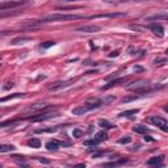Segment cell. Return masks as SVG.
Listing matches in <instances>:
<instances>
[{"label":"cell","instance_id":"6da1fadb","mask_svg":"<svg viewBox=\"0 0 168 168\" xmlns=\"http://www.w3.org/2000/svg\"><path fill=\"white\" fill-rule=\"evenodd\" d=\"M79 19H84L82 14H63V13H53V14H46L40 20H33L28 23V26H37L41 24L46 23H55V21H69V20H79Z\"/></svg>","mask_w":168,"mask_h":168},{"label":"cell","instance_id":"7a4b0ae2","mask_svg":"<svg viewBox=\"0 0 168 168\" xmlns=\"http://www.w3.org/2000/svg\"><path fill=\"white\" fill-rule=\"evenodd\" d=\"M58 113L57 112H43V113L40 114H36L33 117H28V120H30L32 122H41V121H46V120H50V118H54L57 117Z\"/></svg>","mask_w":168,"mask_h":168},{"label":"cell","instance_id":"3957f363","mask_svg":"<svg viewBox=\"0 0 168 168\" xmlns=\"http://www.w3.org/2000/svg\"><path fill=\"white\" fill-rule=\"evenodd\" d=\"M148 121H150L151 123H154L155 126H158V128L160 129V130L163 131H168V123H167V120L165 118H163V117H159V116H152L148 118Z\"/></svg>","mask_w":168,"mask_h":168},{"label":"cell","instance_id":"277c9868","mask_svg":"<svg viewBox=\"0 0 168 168\" xmlns=\"http://www.w3.org/2000/svg\"><path fill=\"white\" fill-rule=\"evenodd\" d=\"M122 16H126V13H123V12H113V13L93 14V16H89L88 19H116V17H122Z\"/></svg>","mask_w":168,"mask_h":168},{"label":"cell","instance_id":"5b68a950","mask_svg":"<svg viewBox=\"0 0 168 168\" xmlns=\"http://www.w3.org/2000/svg\"><path fill=\"white\" fill-rule=\"evenodd\" d=\"M24 4H28V0H23V1H5V3H0V11H4V9H11L14 7H20Z\"/></svg>","mask_w":168,"mask_h":168},{"label":"cell","instance_id":"8992f818","mask_svg":"<svg viewBox=\"0 0 168 168\" xmlns=\"http://www.w3.org/2000/svg\"><path fill=\"white\" fill-rule=\"evenodd\" d=\"M49 108V104L45 103V101H40V103H36L33 105L28 106L25 109V112H38V110H45V109Z\"/></svg>","mask_w":168,"mask_h":168},{"label":"cell","instance_id":"52a82bcc","mask_svg":"<svg viewBox=\"0 0 168 168\" xmlns=\"http://www.w3.org/2000/svg\"><path fill=\"white\" fill-rule=\"evenodd\" d=\"M71 80H69V82H63V80H59V82H55L53 86L49 87V91H51V92H55V91H59V89H63L66 88V87H69L70 84H71Z\"/></svg>","mask_w":168,"mask_h":168},{"label":"cell","instance_id":"ba28073f","mask_svg":"<svg viewBox=\"0 0 168 168\" xmlns=\"http://www.w3.org/2000/svg\"><path fill=\"white\" fill-rule=\"evenodd\" d=\"M100 30H101V28L97 25H84L76 28V32H82V33H97Z\"/></svg>","mask_w":168,"mask_h":168},{"label":"cell","instance_id":"9c48e42d","mask_svg":"<svg viewBox=\"0 0 168 168\" xmlns=\"http://www.w3.org/2000/svg\"><path fill=\"white\" fill-rule=\"evenodd\" d=\"M69 143H64V142H58V141H49L47 143H46V148H47L49 151H57L58 148H59V146H67Z\"/></svg>","mask_w":168,"mask_h":168},{"label":"cell","instance_id":"30bf717a","mask_svg":"<svg viewBox=\"0 0 168 168\" xmlns=\"http://www.w3.org/2000/svg\"><path fill=\"white\" fill-rule=\"evenodd\" d=\"M150 29L152 30V33H154L155 36H158L159 38L164 37V29H163V26H160V25H151Z\"/></svg>","mask_w":168,"mask_h":168},{"label":"cell","instance_id":"8fae6325","mask_svg":"<svg viewBox=\"0 0 168 168\" xmlns=\"http://www.w3.org/2000/svg\"><path fill=\"white\" fill-rule=\"evenodd\" d=\"M163 159H164V156H152L150 158V159L147 160V165H160L163 163Z\"/></svg>","mask_w":168,"mask_h":168},{"label":"cell","instance_id":"7c38bea8","mask_svg":"<svg viewBox=\"0 0 168 168\" xmlns=\"http://www.w3.org/2000/svg\"><path fill=\"white\" fill-rule=\"evenodd\" d=\"M125 77H118V79H114V80H112V82H109L106 86H104L103 88V91H105V89H109V88H112V87H114V86H117V84H120V83H122V82H125Z\"/></svg>","mask_w":168,"mask_h":168},{"label":"cell","instance_id":"4fadbf2b","mask_svg":"<svg viewBox=\"0 0 168 168\" xmlns=\"http://www.w3.org/2000/svg\"><path fill=\"white\" fill-rule=\"evenodd\" d=\"M139 113V109H130V110H125V112H121L118 116L120 117H126V118H131L134 117L135 114Z\"/></svg>","mask_w":168,"mask_h":168},{"label":"cell","instance_id":"5bb4252c","mask_svg":"<svg viewBox=\"0 0 168 168\" xmlns=\"http://www.w3.org/2000/svg\"><path fill=\"white\" fill-rule=\"evenodd\" d=\"M16 147L13 145H5V143H0V154L3 152H11V151H14Z\"/></svg>","mask_w":168,"mask_h":168},{"label":"cell","instance_id":"9a60e30c","mask_svg":"<svg viewBox=\"0 0 168 168\" xmlns=\"http://www.w3.org/2000/svg\"><path fill=\"white\" fill-rule=\"evenodd\" d=\"M24 96H25V93H13V95H9V96L1 97L0 99V103H4V101H8V100H12V99H21Z\"/></svg>","mask_w":168,"mask_h":168},{"label":"cell","instance_id":"2e32d148","mask_svg":"<svg viewBox=\"0 0 168 168\" xmlns=\"http://www.w3.org/2000/svg\"><path fill=\"white\" fill-rule=\"evenodd\" d=\"M32 41L30 37H19V38H13L11 41V45H19V43H25V42H29Z\"/></svg>","mask_w":168,"mask_h":168},{"label":"cell","instance_id":"e0dca14e","mask_svg":"<svg viewBox=\"0 0 168 168\" xmlns=\"http://www.w3.org/2000/svg\"><path fill=\"white\" fill-rule=\"evenodd\" d=\"M100 141L97 138H93V139H88V141H84L83 146H86V147H95V146H99L100 145Z\"/></svg>","mask_w":168,"mask_h":168},{"label":"cell","instance_id":"ac0fdd59","mask_svg":"<svg viewBox=\"0 0 168 168\" xmlns=\"http://www.w3.org/2000/svg\"><path fill=\"white\" fill-rule=\"evenodd\" d=\"M99 126L103 129H114L116 128V125H113V123H110L109 121L106 120H99Z\"/></svg>","mask_w":168,"mask_h":168},{"label":"cell","instance_id":"d6986e66","mask_svg":"<svg viewBox=\"0 0 168 168\" xmlns=\"http://www.w3.org/2000/svg\"><path fill=\"white\" fill-rule=\"evenodd\" d=\"M59 129V126H54V128H47V129H37V130H34V133L37 134H41V133H55V131Z\"/></svg>","mask_w":168,"mask_h":168},{"label":"cell","instance_id":"ffe728a7","mask_svg":"<svg viewBox=\"0 0 168 168\" xmlns=\"http://www.w3.org/2000/svg\"><path fill=\"white\" fill-rule=\"evenodd\" d=\"M147 130H148L147 126H145V125H137L133 128L134 133H138V134H145V133H147Z\"/></svg>","mask_w":168,"mask_h":168},{"label":"cell","instance_id":"44dd1931","mask_svg":"<svg viewBox=\"0 0 168 168\" xmlns=\"http://www.w3.org/2000/svg\"><path fill=\"white\" fill-rule=\"evenodd\" d=\"M28 145L33 148H40L41 147V141L38 139V138H32V139L28 142Z\"/></svg>","mask_w":168,"mask_h":168},{"label":"cell","instance_id":"7402d4cb","mask_svg":"<svg viewBox=\"0 0 168 168\" xmlns=\"http://www.w3.org/2000/svg\"><path fill=\"white\" fill-rule=\"evenodd\" d=\"M147 20H163V21H165L167 20V14L165 13H162V14H155V16H152V17H148Z\"/></svg>","mask_w":168,"mask_h":168},{"label":"cell","instance_id":"603a6c76","mask_svg":"<svg viewBox=\"0 0 168 168\" xmlns=\"http://www.w3.org/2000/svg\"><path fill=\"white\" fill-rule=\"evenodd\" d=\"M95 138H97L100 142H103V141H105L106 138H108V135H106L105 131H100V133H97L96 135H95Z\"/></svg>","mask_w":168,"mask_h":168},{"label":"cell","instance_id":"cb8c5ba5","mask_svg":"<svg viewBox=\"0 0 168 168\" xmlns=\"http://www.w3.org/2000/svg\"><path fill=\"white\" fill-rule=\"evenodd\" d=\"M130 142H131V138L129 137V135H125V137L118 139V143H120V145H126V143H130Z\"/></svg>","mask_w":168,"mask_h":168},{"label":"cell","instance_id":"d4e9b609","mask_svg":"<svg viewBox=\"0 0 168 168\" xmlns=\"http://www.w3.org/2000/svg\"><path fill=\"white\" fill-rule=\"evenodd\" d=\"M125 163H128V159H121V160H118V162L106 163V164H104V165H106V167H109V165H120V164H125Z\"/></svg>","mask_w":168,"mask_h":168},{"label":"cell","instance_id":"484cf974","mask_svg":"<svg viewBox=\"0 0 168 168\" xmlns=\"http://www.w3.org/2000/svg\"><path fill=\"white\" fill-rule=\"evenodd\" d=\"M72 137H74V138L83 137V131L80 130V129H74V130H72Z\"/></svg>","mask_w":168,"mask_h":168},{"label":"cell","instance_id":"4316f807","mask_svg":"<svg viewBox=\"0 0 168 168\" xmlns=\"http://www.w3.org/2000/svg\"><path fill=\"white\" fill-rule=\"evenodd\" d=\"M55 42L54 41H47V42H43L42 45H41V49H49V47H51V46H54Z\"/></svg>","mask_w":168,"mask_h":168},{"label":"cell","instance_id":"83f0119b","mask_svg":"<svg viewBox=\"0 0 168 168\" xmlns=\"http://www.w3.org/2000/svg\"><path fill=\"white\" fill-rule=\"evenodd\" d=\"M114 99H116V97H114V96H108V97H106L105 100H103V104H105V105H108V104H109V103H112V101H113Z\"/></svg>","mask_w":168,"mask_h":168},{"label":"cell","instance_id":"f1b7e54d","mask_svg":"<svg viewBox=\"0 0 168 168\" xmlns=\"http://www.w3.org/2000/svg\"><path fill=\"white\" fill-rule=\"evenodd\" d=\"M167 59H160V60H155V66H164Z\"/></svg>","mask_w":168,"mask_h":168},{"label":"cell","instance_id":"f546056e","mask_svg":"<svg viewBox=\"0 0 168 168\" xmlns=\"http://www.w3.org/2000/svg\"><path fill=\"white\" fill-rule=\"evenodd\" d=\"M118 55H120V51H118V50H116V51H112L110 54H109V57L114 58V57H118Z\"/></svg>","mask_w":168,"mask_h":168},{"label":"cell","instance_id":"4dcf8cb0","mask_svg":"<svg viewBox=\"0 0 168 168\" xmlns=\"http://www.w3.org/2000/svg\"><path fill=\"white\" fill-rule=\"evenodd\" d=\"M133 70H134V71H138V72H142L145 69H143V67H141V66H134Z\"/></svg>","mask_w":168,"mask_h":168},{"label":"cell","instance_id":"1f68e13d","mask_svg":"<svg viewBox=\"0 0 168 168\" xmlns=\"http://www.w3.org/2000/svg\"><path fill=\"white\" fill-rule=\"evenodd\" d=\"M103 154H104L103 151H99V152H93V154H92V158H99V156H101Z\"/></svg>","mask_w":168,"mask_h":168},{"label":"cell","instance_id":"d6a6232c","mask_svg":"<svg viewBox=\"0 0 168 168\" xmlns=\"http://www.w3.org/2000/svg\"><path fill=\"white\" fill-rule=\"evenodd\" d=\"M38 160H40L41 163H45V164H49V163H50V160H47V159H43V158H38Z\"/></svg>","mask_w":168,"mask_h":168},{"label":"cell","instance_id":"836d02e7","mask_svg":"<svg viewBox=\"0 0 168 168\" xmlns=\"http://www.w3.org/2000/svg\"><path fill=\"white\" fill-rule=\"evenodd\" d=\"M8 34H9V32H7V30L0 32V38H1V37H5V36H8Z\"/></svg>","mask_w":168,"mask_h":168},{"label":"cell","instance_id":"e575fe53","mask_svg":"<svg viewBox=\"0 0 168 168\" xmlns=\"http://www.w3.org/2000/svg\"><path fill=\"white\" fill-rule=\"evenodd\" d=\"M13 87V83H7V86H4V89H9Z\"/></svg>","mask_w":168,"mask_h":168},{"label":"cell","instance_id":"d590c367","mask_svg":"<svg viewBox=\"0 0 168 168\" xmlns=\"http://www.w3.org/2000/svg\"><path fill=\"white\" fill-rule=\"evenodd\" d=\"M145 141H146V142H154V138H151V137H145Z\"/></svg>","mask_w":168,"mask_h":168},{"label":"cell","instance_id":"8d00e7d4","mask_svg":"<svg viewBox=\"0 0 168 168\" xmlns=\"http://www.w3.org/2000/svg\"><path fill=\"white\" fill-rule=\"evenodd\" d=\"M131 1H150V0H131Z\"/></svg>","mask_w":168,"mask_h":168},{"label":"cell","instance_id":"74e56055","mask_svg":"<svg viewBox=\"0 0 168 168\" xmlns=\"http://www.w3.org/2000/svg\"><path fill=\"white\" fill-rule=\"evenodd\" d=\"M63 1H77V0H63Z\"/></svg>","mask_w":168,"mask_h":168}]
</instances>
